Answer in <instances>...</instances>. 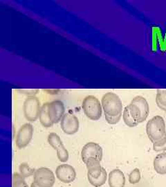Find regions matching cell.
<instances>
[{
    "mask_svg": "<svg viewBox=\"0 0 166 187\" xmlns=\"http://www.w3.org/2000/svg\"><path fill=\"white\" fill-rule=\"evenodd\" d=\"M55 175L60 182L65 184L73 182L76 178V172L74 168L69 164H62L55 170Z\"/></svg>",
    "mask_w": 166,
    "mask_h": 187,
    "instance_id": "obj_12",
    "label": "cell"
},
{
    "mask_svg": "<svg viewBox=\"0 0 166 187\" xmlns=\"http://www.w3.org/2000/svg\"><path fill=\"white\" fill-rule=\"evenodd\" d=\"M19 172H20L19 174H20L24 178L34 175V173L35 172V170L29 166L28 164L27 163L21 164L20 165H19Z\"/></svg>",
    "mask_w": 166,
    "mask_h": 187,
    "instance_id": "obj_21",
    "label": "cell"
},
{
    "mask_svg": "<svg viewBox=\"0 0 166 187\" xmlns=\"http://www.w3.org/2000/svg\"><path fill=\"white\" fill-rule=\"evenodd\" d=\"M31 187H39V186H38L36 184H35L34 182H33V183L31 184Z\"/></svg>",
    "mask_w": 166,
    "mask_h": 187,
    "instance_id": "obj_26",
    "label": "cell"
},
{
    "mask_svg": "<svg viewBox=\"0 0 166 187\" xmlns=\"http://www.w3.org/2000/svg\"><path fill=\"white\" fill-rule=\"evenodd\" d=\"M33 182L39 187H53L55 177L53 171L46 167H41L35 170Z\"/></svg>",
    "mask_w": 166,
    "mask_h": 187,
    "instance_id": "obj_7",
    "label": "cell"
},
{
    "mask_svg": "<svg viewBox=\"0 0 166 187\" xmlns=\"http://www.w3.org/2000/svg\"><path fill=\"white\" fill-rule=\"evenodd\" d=\"M161 29L158 27H153L152 28V51H157L158 49V44L159 41L162 38Z\"/></svg>",
    "mask_w": 166,
    "mask_h": 187,
    "instance_id": "obj_17",
    "label": "cell"
},
{
    "mask_svg": "<svg viewBox=\"0 0 166 187\" xmlns=\"http://www.w3.org/2000/svg\"><path fill=\"white\" fill-rule=\"evenodd\" d=\"M48 143L57 152V157L60 162H66L69 159V152L65 148L61 141L60 137L55 133H51L48 135Z\"/></svg>",
    "mask_w": 166,
    "mask_h": 187,
    "instance_id": "obj_9",
    "label": "cell"
},
{
    "mask_svg": "<svg viewBox=\"0 0 166 187\" xmlns=\"http://www.w3.org/2000/svg\"><path fill=\"white\" fill-rule=\"evenodd\" d=\"M156 104L161 110L166 112V89H157Z\"/></svg>",
    "mask_w": 166,
    "mask_h": 187,
    "instance_id": "obj_18",
    "label": "cell"
},
{
    "mask_svg": "<svg viewBox=\"0 0 166 187\" xmlns=\"http://www.w3.org/2000/svg\"><path fill=\"white\" fill-rule=\"evenodd\" d=\"M12 186L13 187H28V184L20 174L18 173H13L12 177Z\"/></svg>",
    "mask_w": 166,
    "mask_h": 187,
    "instance_id": "obj_20",
    "label": "cell"
},
{
    "mask_svg": "<svg viewBox=\"0 0 166 187\" xmlns=\"http://www.w3.org/2000/svg\"><path fill=\"white\" fill-rule=\"evenodd\" d=\"M125 176L122 170L114 169L109 173L108 184L109 187H125Z\"/></svg>",
    "mask_w": 166,
    "mask_h": 187,
    "instance_id": "obj_14",
    "label": "cell"
},
{
    "mask_svg": "<svg viewBox=\"0 0 166 187\" xmlns=\"http://www.w3.org/2000/svg\"><path fill=\"white\" fill-rule=\"evenodd\" d=\"M82 107L86 117L92 121L99 120L102 117V105L96 96L89 95L83 100Z\"/></svg>",
    "mask_w": 166,
    "mask_h": 187,
    "instance_id": "obj_5",
    "label": "cell"
},
{
    "mask_svg": "<svg viewBox=\"0 0 166 187\" xmlns=\"http://www.w3.org/2000/svg\"><path fill=\"white\" fill-rule=\"evenodd\" d=\"M146 133L152 144L159 142L166 138L165 123L161 116H155L146 124Z\"/></svg>",
    "mask_w": 166,
    "mask_h": 187,
    "instance_id": "obj_2",
    "label": "cell"
},
{
    "mask_svg": "<svg viewBox=\"0 0 166 187\" xmlns=\"http://www.w3.org/2000/svg\"><path fill=\"white\" fill-rule=\"evenodd\" d=\"M101 105L105 115L109 117H118L123 112L121 100L115 93H106L102 98Z\"/></svg>",
    "mask_w": 166,
    "mask_h": 187,
    "instance_id": "obj_3",
    "label": "cell"
},
{
    "mask_svg": "<svg viewBox=\"0 0 166 187\" xmlns=\"http://www.w3.org/2000/svg\"><path fill=\"white\" fill-rule=\"evenodd\" d=\"M48 103H46L42 105L40 116H39V119H40V124L42 126L45 128H51L53 126V124L52 123L50 120L49 116L48 113Z\"/></svg>",
    "mask_w": 166,
    "mask_h": 187,
    "instance_id": "obj_16",
    "label": "cell"
},
{
    "mask_svg": "<svg viewBox=\"0 0 166 187\" xmlns=\"http://www.w3.org/2000/svg\"><path fill=\"white\" fill-rule=\"evenodd\" d=\"M41 107L40 101L36 96H28L25 99L23 105L24 114L26 119L30 122L37 121L40 116Z\"/></svg>",
    "mask_w": 166,
    "mask_h": 187,
    "instance_id": "obj_6",
    "label": "cell"
},
{
    "mask_svg": "<svg viewBox=\"0 0 166 187\" xmlns=\"http://www.w3.org/2000/svg\"><path fill=\"white\" fill-rule=\"evenodd\" d=\"M81 157L84 163L89 158H96L100 161L103 158V149L98 144L89 142L83 146L81 150Z\"/></svg>",
    "mask_w": 166,
    "mask_h": 187,
    "instance_id": "obj_11",
    "label": "cell"
},
{
    "mask_svg": "<svg viewBox=\"0 0 166 187\" xmlns=\"http://www.w3.org/2000/svg\"><path fill=\"white\" fill-rule=\"evenodd\" d=\"M65 108L63 101L60 100L48 103V113L50 120L53 124L60 122L64 115Z\"/></svg>",
    "mask_w": 166,
    "mask_h": 187,
    "instance_id": "obj_13",
    "label": "cell"
},
{
    "mask_svg": "<svg viewBox=\"0 0 166 187\" xmlns=\"http://www.w3.org/2000/svg\"><path fill=\"white\" fill-rule=\"evenodd\" d=\"M123 119L126 125H128V126L129 128H134L137 126L138 125V124L132 118L131 114H130L128 105L126 106L125 109H123Z\"/></svg>",
    "mask_w": 166,
    "mask_h": 187,
    "instance_id": "obj_19",
    "label": "cell"
},
{
    "mask_svg": "<svg viewBox=\"0 0 166 187\" xmlns=\"http://www.w3.org/2000/svg\"><path fill=\"white\" fill-rule=\"evenodd\" d=\"M33 126L31 124H25L21 126L15 139V144L18 148L22 149L28 146L33 138Z\"/></svg>",
    "mask_w": 166,
    "mask_h": 187,
    "instance_id": "obj_8",
    "label": "cell"
},
{
    "mask_svg": "<svg viewBox=\"0 0 166 187\" xmlns=\"http://www.w3.org/2000/svg\"><path fill=\"white\" fill-rule=\"evenodd\" d=\"M154 169L156 172L160 175L166 174V152L158 154L153 162Z\"/></svg>",
    "mask_w": 166,
    "mask_h": 187,
    "instance_id": "obj_15",
    "label": "cell"
},
{
    "mask_svg": "<svg viewBox=\"0 0 166 187\" xmlns=\"http://www.w3.org/2000/svg\"><path fill=\"white\" fill-rule=\"evenodd\" d=\"M84 164L87 169V178L91 184L94 187L105 184L108 176L105 169L100 165V161L96 158H89Z\"/></svg>",
    "mask_w": 166,
    "mask_h": 187,
    "instance_id": "obj_1",
    "label": "cell"
},
{
    "mask_svg": "<svg viewBox=\"0 0 166 187\" xmlns=\"http://www.w3.org/2000/svg\"><path fill=\"white\" fill-rule=\"evenodd\" d=\"M61 129L65 134L72 135L79 130L80 123L76 116L68 112L65 114L60 122Z\"/></svg>",
    "mask_w": 166,
    "mask_h": 187,
    "instance_id": "obj_10",
    "label": "cell"
},
{
    "mask_svg": "<svg viewBox=\"0 0 166 187\" xmlns=\"http://www.w3.org/2000/svg\"><path fill=\"white\" fill-rule=\"evenodd\" d=\"M141 172H140V170L138 168H136L132 172L129 173V182L132 184H137L140 182L141 180Z\"/></svg>",
    "mask_w": 166,
    "mask_h": 187,
    "instance_id": "obj_22",
    "label": "cell"
},
{
    "mask_svg": "<svg viewBox=\"0 0 166 187\" xmlns=\"http://www.w3.org/2000/svg\"><path fill=\"white\" fill-rule=\"evenodd\" d=\"M155 152H166V142L160 147H153Z\"/></svg>",
    "mask_w": 166,
    "mask_h": 187,
    "instance_id": "obj_25",
    "label": "cell"
},
{
    "mask_svg": "<svg viewBox=\"0 0 166 187\" xmlns=\"http://www.w3.org/2000/svg\"><path fill=\"white\" fill-rule=\"evenodd\" d=\"M132 118L139 124L145 121L149 113V104L142 96H137L132 99L128 105Z\"/></svg>",
    "mask_w": 166,
    "mask_h": 187,
    "instance_id": "obj_4",
    "label": "cell"
},
{
    "mask_svg": "<svg viewBox=\"0 0 166 187\" xmlns=\"http://www.w3.org/2000/svg\"><path fill=\"white\" fill-rule=\"evenodd\" d=\"M158 46H159V49H160L161 51H162V52H165V51H166V31L164 35L162 37L161 40L159 41Z\"/></svg>",
    "mask_w": 166,
    "mask_h": 187,
    "instance_id": "obj_24",
    "label": "cell"
},
{
    "mask_svg": "<svg viewBox=\"0 0 166 187\" xmlns=\"http://www.w3.org/2000/svg\"><path fill=\"white\" fill-rule=\"evenodd\" d=\"M122 115H120L118 116V117H109V116H107L105 115V120L107 121V123L110 125H115L116 124H118V122L120 121V119H121Z\"/></svg>",
    "mask_w": 166,
    "mask_h": 187,
    "instance_id": "obj_23",
    "label": "cell"
}]
</instances>
